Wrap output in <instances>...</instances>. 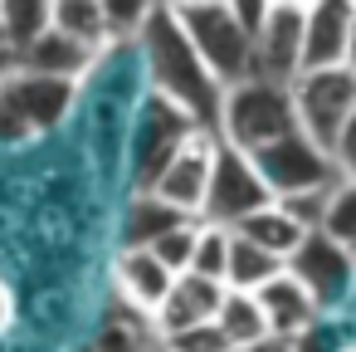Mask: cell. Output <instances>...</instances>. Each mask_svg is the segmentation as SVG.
I'll list each match as a JSON object with an SVG mask.
<instances>
[{"label": "cell", "instance_id": "1", "mask_svg": "<svg viewBox=\"0 0 356 352\" xmlns=\"http://www.w3.org/2000/svg\"><path fill=\"white\" fill-rule=\"evenodd\" d=\"M142 59H147V79H152V93H161L166 103L186 108L200 128H220V108H225V84L205 69V59L195 54L191 35L181 30L176 20V6H152L142 35Z\"/></svg>", "mask_w": 356, "mask_h": 352}, {"label": "cell", "instance_id": "2", "mask_svg": "<svg viewBox=\"0 0 356 352\" xmlns=\"http://www.w3.org/2000/svg\"><path fill=\"white\" fill-rule=\"evenodd\" d=\"M293 132H298V108H293L288 84L244 79V84L225 89V108H220V128H215V137L225 147L254 157V152H264Z\"/></svg>", "mask_w": 356, "mask_h": 352}, {"label": "cell", "instance_id": "3", "mask_svg": "<svg viewBox=\"0 0 356 352\" xmlns=\"http://www.w3.org/2000/svg\"><path fill=\"white\" fill-rule=\"evenodd\" d=\"M176 20L191 35V45L205 59V69L225 89L254 79V40L239 25V15H234L229 0H225V6H220V0H186V6H176Z\"/></svg>", "mask_w": 356, "mask_h": 352}, {"label": "cell", "instance_id": "4", "mask_svg": "<svg viewBox=\"0 0 356 352\" xmlns=\"http://www.w3.org/2000/svg\"><path fill=\"white\" fill-rule=\"evenodd\" d=\"M195 132H210V128H200L186 108L166 103L161 93H147L137 108V123H132V186L152 191L161 181V171L191 147Z\"/></svg>", "mask_w": 356, "mask_h": 352}, {"label": "cell", "instance_id": "5", "mask_svg": "<svg viewBox=\"0 0 356 352\" xmlns=\"http://www.w3.org/2000/svg\"><path fill=\"white\" fill-rule=\"evenodd\" d=\"M79 98V84L40 79L15 69L10 79H0V142H30L54 132Z\"/></svg>", "mask_w": 356, "mask_h": 352}, {"label": "cell", "instance_id": "6", "mask_svg": "<svg viewBox=\"0 0 356 352\" xmlns=\"http://www.w3.org/2000/svg\"><path fill=\"white\" fill-rule=\"evenodd\" d=\"M254 167L264 171L268 191L278 201H298V196H317V191H332L341 181V167L327 147H317L312 137L293 132L264 152H254Z\"/></svg>", "mask_w": 356, "mask_h": 352}, {"label": "cell", "instance_id": "7", "mask_svg": "<svg viewBox=\"0 0 356 352\" xmlns=\"http://www.w3.org/2000/svg\"><path fill=\"white\" fill-rule=\"evenodd\" d=\"M278 196L268 191V181L254 167V157L220 142V157H215V176H210V196H205V215L200 220L205 225H220V230H239L244 220H254Z\"/></svg>", "mask_w": 356, "mask_h": 352}, {"label": "cell", "instance_id": "8", "mask_svg": "<svg viewBox=\"0 0 356 352\" xmlns=\"http://www.w3.org/2000/svg\"><path fill=\"white\" fill-rule=\"evenodd\" d=\"M293 108H298V132L312 137L317 147L337 152L346 123L356 118V74L351 69L302 74L293 84Z\"/></svg>", "mask_w": 356, "mask_h": 352}, {"label": "cell", "instance_id": "9", "mask_svg": "<svg viewBox=\"0 0 356 352\" xmlns=\"http://www.w3.org/2000/svg\"><path fill=\"white\" fill-rule=\"evenodd\" d=\"M302 35H307V6L268 0V20L254 40V79L293 89L302 79Z\"/></svg>", "mask_w": 356, "mask_h": 352}, {"label": "cell", "instance_id": "10", "mask_svg": "<svg viewBox=\"0 0 356 352\" xmlns=\"http://www.w3.org/2000/svg\"><path fill=\"white\" fill-rule=\"evenodd\" d=\"M288 274H293L322 308H332V303H341V298L351 293V284H356V254H346L337 240H327L322 230H312V235L302 240V250L288 259Z\"/></svg>", "mask_w": 356, "mask_h": 352}, {"label": "cell", "instance_id": "11", "mask_svg": "<svg viewBox=\"0 0 356 352\" xmlns=\"http://www.w3.org/2000/svg\"><path fill=\"white\" fill-rule=\"evenodd\" d=\"M215 157H220V137L215 132H195L191 147L161 171V181L152 186L166 206H176L181 215L200 220L205 215V196H210V176H215Z\"/></svg>", "mask_w": 356, "mask_h": 352}, {"label": "cell", "instance_id": "12", "mask_svg": "<svg viewBox=\"0 0 356 352\" xmlns=\"http://www.w3.org/2000/svg\"><path fill=\"white\" fill-rule=\"evenodd\" d=\"M351 25H356V6H351V0H317V6H307V35H302V74L346 69Z\"/></svg>", "mask_w": 356, "mask_h": 352}, {"label": "cell", "instance_id": "13", "mask_svg": "<svg viewBox=\"0 0 356 352\" xmlns=\"http://www.w3.org/2000/svg\"><path fill=\"white\" fill-rule=\"evenodd\" d=\"M176 279H181V274H171L152 250H127V245H122V254H118V264H113V284H118L122 303H127L137 318H147V323L161 313V303H166L171 289H176Z\"/></svg>", "mask_w": 356, "mask_h": 352}, {"label": "cell", "instance_id": "14", "mask_svg": "<svg viewBox=\"0 0 356 352\" xmlns=\"http://www.w3.org/2000/svg\"><path fill=\"white\" fill-rule=\"evenodd\" d=\"M225 293H229V289H220V284H210V279H200V274H181V279H176V289H171V298H166V303H161V313L152 318L156 342H166V337H176V332H191V328L215 323V318H220Z\"/></svg>", "mask_w": 356, "mask_h": 352}, {"label": "cell", "instance_id": "15", "mask_svg": "<svg viewBox=\"0 0 356 352\" xmlns=\"http://www.w3.org/2000/svg\"><path fill=\"white\" fill-rule=\"evenodd\" d=\"M259 308H264V318H268V332L273 337H288V342H298V337H307L312 328H317V318H322V303L283 269L273 284H264L259 293Z\"/></svg>", "mask_w": 356, "mask_h": 352}, {"label": "cell", "instance_id": "16", "mask_svg": "<svg viewBox=\"0 0 356 352\" xmlns=\"http://www.w3.org/2000/svg\"><path fill=\"white\" fill-rule=\"evenodd\" d=\"M98 59H103L98 49L69 40L64 30H49L40 45H30V49L20 54V69H25V74H40V79H59V84H83Z\"/></svg>", "mask_w": 356, "mask_h": 352}, {"label": "cell", "instance_id": "17", "mask_svg": "<svg viewBox=\"0 0 356 352\" xmlns=\"http://www.w3.org/2000/svg\"><path fill=\"white\" fill-rule=\"evenodd\" d=\"M191 225V215H181L176 206H166L156 191H137L127 201V215H122V235H127V250H152L156 240H166L171 230Z\"/></svg>", "mask_w": 356, "mask_h": 352}, {"label": "cell", "instance_id": "18", "mask_svg": "<svg viewBox=\"0 0 356 352\" xmlns=\"http://www.w3.org/2000/svg\"><path fill=\"white\" fill-rule=\"evenodd\" d=\"M234 235H244L249 245H259L264 254H273V259H283V264H288V259L302 250V240H307L312 230H307V225H298V220H293V215L273 201L268 211H259L254 220H244Z\"/></svg>", "mask_w": 356, "mask_h": 352}, {"label": "cell", "instance_id": "19", "mask_svg": "<svg viewBox=\"0 0 356 352\" xmlns=\"http://www.w3.org/2000/svg\"><path fill=\"white\" fill-rule=\"evenodd\" d=\"M49 30H54V6H44V0H0V40L15 54V64Z\"/></svg>", "mask_w": 356, "mask_h": 352}, {"label": "cell", "instance_id": "20", "mask_svg": "<svg viewBox=\"0 0 356 352\" xmlns=\"http://www.w3.org/2000/svg\"><path fill=\"white\" fill-rule=\"evenodd\" d=\"M54 30H64L69 40H79V45L98 49V54L113 45L103 0H54Z\"/></svg>", "mask_w": 356, "mask_h": 352}, {"label": "cell", "instance_id": "21", "mask_svg": "<svg viewBox=\"0 0 356 352\" xmlns=\"http://www.w3.org/2000/svg\"><path fill=\"white\" fill-rule=\"evenodd\" d=\"M283 269H288L283 259H273V254H264L259 245H249L244 235H234L225 289H234V293H259V289H264V284H273V279H278Z\"/></svg>", "mask_w": 356, "mask_h": 352}, {"label": "cell", "instance_id": "22", "mask_svg": "<svg viewBox=\"0 0 356 352\" xmlns=\"http://www.w3.org/2000/svg\"><path fill=\"white\" fill-rule=\"evenodd\" d=\"M220 332L234 342V347H249V342H264L268 337V318H264V308H259V298L254 293H225V303H220Z\"/></svg>", "mask_w": 356, "mask_h": 352}, {"label": "cell", "instance_id": "23", "mask_svg": "<svg viewBox=\"0 0 356 352\" xmlns=\"http://www.w3.org/2000/svg\"><path fill=\"white\" fill-rule=\"evenodd\" d=\"M322 235L337 240L346 254H356V181H337L327 196V215H322Z\"/></svg>", "mask_w": 356, "mask_h": 352}, {"label": "cell", "instance_id": "24", "mask_svg": "<svg viewBox=\"0 0 356 352\" xmlns=\"http://www.w3.org/2000/svg\"><path fill=\"white\" fill-rule=\"evenodd\" d=\"M229 250H234V230H220V225H205V220H200V245H195V264H191V274H200V279H210V284L225 289Z\"/></svg>", "mask_w": 356, "mask_h": 352}, {"label": "cell", "instance_id": "25", "mask_svg": "<svg viewBox=\"0 0 356 352\" xmlns=\"http://www.w3.org/2000/svg\"><path fill=\"white\" fill-rule=\"evenodd\" d=\"M152 323L147 318H108L98 328V337L83 352H152Z\"/></svg>", "mask_w": 356, "mask_h": 352}, {"label": "cell", "instance_id": "26", "mask_svg": "<svg viewBox=\"0 0 356 352\" xmlns=\"http://www.w3.org/2000/svg\"><path fill=\"white\" fill-rule=\"evenodd\" d=\"M195 245H200V220H191V225L171 230L166 240H156L152 254H156L171 274H191V264H195Z\"/></svg>", "mask_w": 356, "mask_h": 352}, {"label": "cell", "instance_id": "27", "mask_svg": "<svg viewBox=\"0 0 356 352\" xmlns=\"http://www.w3.org/2000/svg\"><path fill=\"white\" fill-rule=\"evenodd\" d=\"M166 352H234V342L220 332V323H205V328H191V332H176L161 342Z\"/></svg>", "mask_w": 356, "mask_h": 352}, {"label": "cell", "instance_id": "28", "mask_svg": "<svg viewBox=\"0 0 356 352\" xmlns=\"http://www.w3.org/2000/svg\"><path fill=\"white\" fill-rule=\"evenodd\" d=\"M332 157H337L341 176H346V181H356V118L346 123V132H341V142H337V152H332Z\"/></svg>", "mask_w": 356, "mask_h": 352}, {"label": "cell", "instance_id": "29", "mask_svg": "<svg viewBox=\"0 0 356 352\" xmlns=\"http://www.w3.org/2000/svg\"><path fill=\"white\" fill-rule=\"evenodd\" d=\"M234 352H298V342H288V337H264V342H249V347H234Z\"/></svg>", "mask_w": 356, "mask_h": 352}, {"label": "cell", "instance_id": "30", "mask_svg": "<svg viewBox=\"0 0 356 352\" xmlns=\"http://www.w3.org/2000/svg\"><path fill=\"white\" fill-rule=\"evenodd\" d=\"M10 318H15V298H10V289H6V279H0V332L10 328Z\"/></svg>", "mask_w": 356, "mask_h": 352}, {"label": "cell", "instance_id": "31", "mask_svg": "<svg viewBox=\"0 0 356 352\" xmlns=\"http://www.w3.org/2000/svg\"><path fill=\"white\" fill-rule=\"evenodd\" d=\"M15 69H20V64H15V54H10V49H0V79H10Z\"/></svg>", "mask_w": 356, "mask_h": 352}, {"label": "cell", "instance_id": "32", "mask_svg": "<svg viewBox=\"0 0 356 352\" xmlns=\"http://www.w3.org/2000/svg\"><path fill=\"white\" fill-rule=\"evenodd\" d=\"M346 69L356 74V25H351V49H346Z\"/></svg>", "mask_w": 356, "mask_h": 352}, {"label": "cell", "instance_id": "33", "mask_svg": "<svg viewBox=\"0 0 356 352\" xmlns=\"http://www.w3.org/2000/svg\"><path fill=\"white\" fill-rule=\"evenodd\" d=\"M152 352H166V347H161V342H156V347H152Z\"/></svg>", "mask_w": 356, "mask_h": 352}, {"label": "cell", "instance_id": "34", "mask_svg": "<svg viewBox=\"0 0 356 352\" xmlns=\"http://www.w3.org/2000/svg\"><path fill=\"white\" fill-rule=\"evenodd\" d=\"M0 49H6V40H0Z\"/></svg>", "mask_w": 356, "mask_h": 352}]
</instances>
